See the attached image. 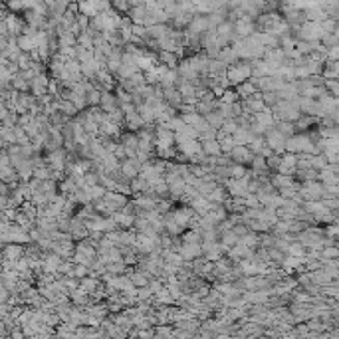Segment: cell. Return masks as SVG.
Returning <instances> with one entry per match:
<instances>
[{
    "label": "cell",
    "instance_id": "11a10c76",
    "mask_svg": "<svg viewBox=\"0 0 339 339\" xmlns=\"http://www.w3.org/2000/svg\"><path fill=\"white\" fill-rule=\"evenodd\" d=\"M295 163H298V157H295V155H292V153H284V155H282V165H284V167L295 169Z\"/></svg>",
    "mask_w": 339,
    "mask_h": 339
},
{
    "label": "cell",
    "instance_id": "d6986e66",
    "mask_svg": "<svg viewBox=\"0 0 339 339\" xmlns=\"http://www.w3.org/2000/svg\"><path fill=\"white\" fill-rule=\"evenodd\" d=\"M232 90H234V93L238 95V99H240V101H244V99H248L250 95L256 93V88H254L252 83H250V79H248V81H244V83H240V86H236V88H232Z\"/></svg>",
    "mask_w": 339,
    "mask_h": 339
},
{
    "label": "cell",
    "instance_id": "f907efd6",
    "mask_svg": "<svg viewBox=\"0 0 339 339\" xmlns=\"http://www.w3.org/2000/svg\"><path fill=\"white\" fill-rule=\"evenodd\" d=\"M322 230H324V238H335V236H337V232H339L337 224H327V226H322Z\"/></svg>",
    "mask_w": 339,
    "mask_h": 339
},
{
    "label": "cell",
    "instance_id": "83f0119b",
    "mask_svg": "<svg viewBox=\"0 0 339 339\" xmlns=\"http://www.w3.org/2000/svg\"><path fill=\"white\" fill-rule=\"evenodd\" d=\"M200 230H185L181 234V242L183 244H200Z\"/></svg>",
    "mask_w": 339,
    "mask_h": 339
},
{
    "label": "cell",
    "instance_id": "4dcf8cb0",
    "mask_svg": "<svg viewBox=\"0 0 339 339\" xmlns=\"http://www.w3.org/2000/svg\"><path fill=\"white\" fill-rule=\"evenodd\" d=\"M274 129L280 131L286 139L295 135V129H293V123H288V121H276V125H274Z\"/></svg>",
    "mask_w": 339,
    "mask_h": 339
},
{
    "label": "cell",
    "instance_id": "ba28073f",
    "mask_svg": "<svg viewBox=\"0 0 339 339\" xmlns=\"http://www.w3.org/2000/svg\"><path fill=\"white\" fill-rule=\"evenodd\" d=\"M179 256L183 258V262H193L195 258L202 256V248L200 244H183V248L179 250Z\"/></svg>",
    "mask_w": 339,
    "mask_h": 339
},
{
    "label": "cell",
    "instance_id": "d4e9b609",
    "mask_svg": "<svg viewBox=\"0 0 339 339\" xmlns=\"http://www.w3.org/2000/svg\"><path fill=\"white\" fill-rule=\"evenodd\" d=\"M204 121L208 123V127L210 129H215V131H220V127H222V123L226 121L218 111H210L208 115H204Z\"/></svg>",
    "mask_w": 339,
    "mask_h": 339
},
{
    "label": "cell",
    "instance_id": "ab89813d",
    "mask_svg": "<svg viewBox=\"0 0 339 339\" xmlns=\"http://www.w3.org/2000/svg\"><path fill=\"white\" fill-rule=\"evenodd\" d=\"M99 99H101V92H97V90H93V88L86 93L88 108H97V105H99Z\"/></svg>",
    "mask_w": 339,
    "mask_h": 339
},
{
    "label": "cell",
    "instance_id": "bcb514c9",
    "mask_svg": "<svg viewBox=\"0 0 339 339\" xmlns=\"http://www.w3.org/2000/svg\"><path fill=\"white\" fill-rule=\"evenodd\" d=\"M327 167V161L324 155H313L311 157V169L313 171H324V169Z\"/></svg>",
    "mask_w": 339,
    "mask_h": 339
},
{
    "label": "cell",
    "instance_id": "f1b7e54d",
    "mask_svg": "<svg viewBox=\"0 0 339 339\" xmlns=\"http://www.w3.org/2000/svg\"><path fill=\"white\" fill-rule=\"evenodd\" d=\"M56 40H58V50H62V48H76V36H72L70 32L56 36Z\"/></svg>",
    "mask_w": 339,
    "mask_h": 339
},
{
    "label": "cell",
    "instance_id": "277c9868",
    "mask_svg": "<svg viewBox=\"0 0 339 339\" xmlns=\"http://www.w3.org/2000/svg\"><path fill=\"white\" fill-rule=\"evenodd\" d=\"M224 190H226V195L228 197H240L244 199L248 195V181L246 179H228L224 183Z\"/></svg>",
    "mask_w": 339,
    "mask_h": 339
},
{
    "label": "cell",
    "instance_id": "cb8c5ba5",
    "mask_svg": "<svg viewBox=\"0 0 339 339\" xmlns=\"http://www.w3.org/2000/svg\"><path fill=\"white\" fill-rule=\"evenodd\" d=\"M339 76V62H325L324 70H322V77L324 79H337Z\"/></svg>",
    "mask_w": 339,
    "mask_h": 339
},
{
    "label": "cell",
    "instance_id": "6f0895ef",
    "mask_svg": "<svg viewBox=\"0 0 339 339\" xmlns=\"http://www.w3.org/2000/svg\"><path fill=\"white\" fill-rule=\"evenodd\" d=\"M76 24L79 26L81 32H86L88 26H90V18H88V16H83V14H77V16H76Z\"/></svg>",
    "mask_w": 339,
    "mask_h": 339
},
{
    "label": "cell",
    "instance_id": "f5cc1de1",
    "mask_svg": "<svg viewBox=\"0 0 339 339\" xmlns=\"http://www.w3.org/2000/svg\"><path fill=\"white\" fill-rule=\"evenodd\" d=\"M165 286H163V282L159 280V278H153V280H149V284H147V290H149L153 295L157 293V292H161Z\"/></svg>",
    "mask_w": 339,
    "mask_h": 339
},
{
    "label": "cell",
    "instance_id": "f546056e",
    "mask_svg": "<svg viewBox=\"0 0 339 339\" xmlns=\"http://www.w3.org/2000/svg\"><path fill=\"white\" fill-rule=\"evenodd\" d=\"M246 147L250 149V153H252V155H260V153H262V149L266 147V141H264V137H252V139H250V143H248Z\"/></svg>",
    "mask_w": 339,
    "mask_h": 339
},
{
    "label": "cell",
    "instance_id": "9a60e30c",
    "mask_svg": "<svg viewBox=\"0 0 339 339\" xmlns=\"http://www.w3.org/2000/svg\"><path fill=\"white\" fill-rule=\"evenodd\" d=\"M204 199H206L210 204H218V206H222V204H224V200L228 199V195H226L224 186H220V185H218V186L213 190V193H208Z\"/></svg>",
    "mask_w": 339,
    "mask_h": 339
},
{
    "label": "cell",
    "instance_id": "816d5d0a",
    "mask_svg": "<svg viewBox=\"0 0 339 339\" xmlns=\"http://www.w3.org/2000/svg\"><path fill=\"white\" fill-rule=\"evenodd\" d=\"M83 181H86L88 188H92V186L99 185V175L97 173H86V175H83Z\"/></svg>",
    "mask_w": 339,
    "mask_h": 339
},
{
    "label": "cell",
    "instance_id": "9f6ffc18",
    "mask_svg": "<svg viewBox=\"0 0 339 339\" xmlns=\"http://www.w3.org/2000/svg\"><path fill=\"white\" fill-rule=\"evenodd\" d=\"M215 165H216V167H230V165H232V159H230V155L220 153L218 157H215Z\"/></svg>",
    "mask_w": 339,
    "mask_h": 339
},
{
    "label": "cell",
    "instance_id": "f35d334b",
    "mask_svg": "<svg viewBox=\"0 0 339 339\" xmlns=\"http://www.w3.org/2000/svg\"><path fill=\"white\" fill-rule=\"evenodd\" d=\"M339 258V248L337 246H329V248H324L320 252V260H337Z\"/></svg>",
    "mask_w": 339,
    "mask_h": 339
},
{
    "label": "cell",
    "instance_id": "ac0fdd59",
    "mask_svg": "<svg viewBox=\"0 0 339 339\" xmlns=\"http://www.w3.org/2000/svg\"><path fill=\"white\" fill-rule=\"evenodd\" d=\"M123 125L127 127V131H131V133H137L141 127L145 125L143 123V119L137 115V111L135 113H131V115H125V121H123Z\"/></svg>",
    "mask_w": 339,
    "mask_h": 339
},
{
    "label": "cell",
    "instance_id": "6125c7cd",
    "mask_svg": "<svg viewBox=\"0 0 339 339\" xmlns=\"http://www.w3.org/2000/svg\"><path fill=\"white\" fill-rule=\"evenodd\" d=\"M0 149H6V145H4V141L0 139Z\"/></svg>",
    "mask_w": 339,
    "mask_h": 339
},
{
    "label": "cell",
    "instance_id": "94428289",
    "mask_svg": "<svg viewBox=\"0 0 339 339\" xmlns=\"http://www.w3.org/2000/svg\"><path fill=\"white\" fill-rule=\"evenodd\" d=\"M111 155H113V157H115V159H117L119 163H121V161H125V147H123L121 143H117V145H115V149H113V153H111Z\"/></svg>",
    "mask_w": 339,
    "mask_h": 339
},
{
    "label": "cell",
    "instance_id": "4fadbf2b",
    "mask_svg": "<svg viewBox=\"0 0 339 339\" xmlns=\"http://www.w3.org/2000/svg\"><path fill=\"white\" fill-rule=\"evenodd\" d=\"M169 30H171V26H169V24H155V26H149V28H147V38H151V40L159 42V40H163V38L169 36Z\"/></svg>",
    "mask_w": 339,
    "mask_h": 339
},
{
    "label": "cell",
    "instance_id": "e575fe53",
    "mask_svg": "<svg viewBox=\"0 0 339 339\" xmlns=\"http://www.w3.org/2000/svg\"><path fill=\"white\" fill-rule=\"evenodd\" d=\"M240 244H244L250 250H256L258 248V234H256V232H248L246 236L240 238Z\"/></svg>",
    "mask_w": 339,
    "mask_h": 339
},
{
    "label": "cell",
    "instance_id": "7bdbcfd3",
    "mask_svg": "<svg viewBox=\"0 0 339 339\" xmlns=\"http://www.w3.org/2000/svg\"><path fill=\"white\" fill-rule=\"evenodd\" d=\"M280 165H282V155H272V157L266 159V167H268L270 173H276Z\"/></svg>",
    "mask_w": 339,
    "mask_h": 339
},
{
    "label": "cell",
    "instance_id": "60d3db41",
    "mask_svg": "<svg viewBox=\"0 0 339 339\" xmlns=\"http://www.w3.org/2000/svg\"><path fill=\"white\" fill-rule=\"evenodd\" d=\"M324 90H325L331 97L337 99V95H339V83H337V79H325V81H324Z\"/></svg>",
    "mask_w": 339,
    "mask_h": 339
},
{
    "label": "cell",
    "instance_id": "44dd1931",
    "mask_svg": "<svg viewBox=\"0 0 339 339\" xmlns=\"http://www.w3.org/2000/svg\"><path fill=\"white\" fill-rule=\"evenodd\" d=\"M200 151H202L206 157H218V155H220V147H218V141H216V139L202 141V143H200Z\"/></svg>",
    "mask_w": 339,
    "mask_h": 339
},
{
    "label": "cell",
    "instance_id": "484cf974",
    "mask_svg": "<svg viewBox=\"0 0 339 339\" xmlns=\"http://www.w3.org/2000/svg\"><path fill=\"white\" fill-rule=\"evenodd\" d=\"M99 284H101V282H99V280H95V278H83V280H79V286H77V288H79L83 293L92 295V293H93V292L99 288Z\"/></svg>",
    "mask_w": 339,
    "mask_h": 339
},
{
    "label": "cell",
    "instance_id": "7dc6e473",
    "mask_svg": "<svg viewBox=\"0 0 339 339\" xmlns=\"http://www.w3.org/2000/svg\"><path fill=\"white\" fill-rule=\"evenodd\" d=\"M218 101H222V103H226V105H232V103H236V101H240L238 99V95L234 93V90H224V93H222V97L218 99Z\"/></svg>",
    "mask_w": 339,
    "mask_h": 339
},
{
    "label": "cell",
    "instance_id": "7402d4cb",
    "mask_svg": "<svg viewBox=\"0 0 339 339\" xmlns=\"http://www.w3.org/2000/svg\"><path fill=\"white\" fill-rule=\"evenodd\" d=\"M252 121H256L258 125H262L266 131L268 129H274V125H276V121H274V117H272L270 111H262L258 115H252Z\"/></svg>",
    "mask_w": 339,
    "mask_h": 339
},
{
    "label": "cell",
    "instance_id": "1f68e13d",
    "mask_svg": "<svg viewBox=\"0 0 339 339\" xmlns=\"http://www.w3.org/2000/svg\"><path fill=\"white\" fill-rule=\"evenodd\" d=\"M77 10H79V14L88 16L90 20H92L93 16H97V10H95V2H79V4H77Z\"/></svg>",
    "mask_w": 339,
    "mask_h": 339
},
{
    "label": "cell",
    "instance_id": "74e56055",
    "mask_svg": "<svg viewBox=\"0 0 339 339\" xmlns=\"http://www.w3.org/2000/svg\"><path fill=\"white\" fill-rule=\"evenodd\" d=\"M320 44L324 48H333V46H339V34H324Z\"/></svg>",
    "mask_w": 339,
    "mask_h": 339
},
{
    "label": "cell",
    "instance_id": "8992f818",
    "mask_svg": "<svg viewBox=\"0 0 339 339\" xmlns=\"http://www.w3.org/2000/svg\"><path fill=\"white\" fill-rule=\"evenodd\" d=\"M119 173H121L123 177H127L129 181H133V179L139 177V173H141V165H139L135 159H125V161L119 163Z\"/></svg>",
    "mask_w": 339,
    "mask_h": 339
},
{
    "label": "cell",
    "instance_id": "b9f144b4",
    "mask_svg": "<svg viewBox=\"0 0 339 339\" xmlns=\"http://www.w3.org/2000/svg\"><path fill=\"white\" fill-rule=\"evenodd\" d=\"M238 129V125H236V121L234 119H226L224 123H222V127H220V133L222 135H234V131Z\"/></svg>",
    "mask_w": 339,
    "mask_h": 339
},
{
    "label": "cell",
    "instance_id": "7a4b0ae2",
    "mask_svg": "<svg viewBox=\"0 0 339 339\" xmlns=\"http://www.w3.org/2000/svg\"><path fill=\"white\" fill-rule=\"evenodd\" d=\"M252 77V68H250V62H238L234 63V66L226 68V79L230 83V88H236L240 86V83L248 81Z\"/></svg>",
    "mask_w": 339,
    "mask_h": 339
},
{
    "label": "cell",
    "instance_id": "7c38bea8",
    "mask_svg": "<svg viewBox=\"0 0 339 339\" xmlns=\"http://www.w3.org/2000/svg\"><path fill=\"white\" fill-rule=\"evenodd\" d=\"M157 63L159 66H165L167 70H177L179 66V58L171 52H157Z\"/></svg>",
    "mask_w": 339,
    "mask_h": 339
},
{
    "label": "cell",
    "instance_id": "836d02e7",
    "mask_svg": "<svg viewBox=\"0 0 339 339\" xmlns=\"http://www.w3.org/2000/svg\"><path fill=\"white\" fill-rule=\"evenodd\" d=\"M288 256H293V258H304L306 256V248L300 244V242H292L290 246H288Z\"/></svg>",
    "mask_w": 339,
    "mask_h": 339
},
{
    "label": "cell",
    "instance_id": "e0dca14e",
    "mask_svg": "<svg viewBox=\"0 0 339 339\" xmlns=\"http://www.w3.org/2000/svg\"><path fill=\"white\" fill-rule=\"evenodd\" d=\"M216 60H220L226 68H230V66H234V63H238L240 60H238V56L232 52V48L230 46H226V48H222L220 50V54H218V58Z\"/></svg>",
    "mask_w": 339,
    "mask_h": 339
},
{
    "label": "cell",
    "instance_id": "680465c9",
    "mask_svg": "<svg viewBox=\"0 0 339 339\" xmlns=\"http://www.w3.org/2000/svg\"><path fill=\"white\" fill-rule=\"evenodd\" d=\"M337 60H339V46L327 48V54H325V62H337Z\"/></svg>",
    "mask_w": 339,
    "mask_h": 339
},
{
    "label": "cell",
    "instance_id": "c3c4849f",
    "mask_svg": "<svg viewBox=\"0 0 339 339\" xmlns=\"http://www.w3.org/2000/svg\"><path fill=\"white\" fill-rule=\"evenodd\" d=\"M88 274H90V268H88V266L76 264V266H74V274H72V276H74L76 280H83V278H88Z\"/></svg>",
    "mask_w": 339,
    "mask_h": 339
},
{
    "label": "cell",
    "instance_id": "3957f363",
    "mask_svg": "<svg viewBox=\"0 0 339 339\" xmlns=\"http://www.w3.org/2000/svg\"><path fill=\"white\" fill-rule=\"evenodd\" d=\"M264 141H266V147L274 155H284L286 153V137L280 131L268 129L266 135H264Z\"/></svg>",
    "mask_w": 339,
    "mask_h": 339
},
{
    "label": "cell",
    "instance_id": "8d00e7d4",
    "mask_svg": "<svg viewBox=\"0 0 339 339\" xmlns=\"http://www.w3.org/2000/svg\"><path fill=\"white\" fill-rule=\"evenodd\" d=\"M173 331H175L173 325H157L155 327V335L159 339H173Z\"/></svg>",
    "mask_w": 339,
    "mask_h": 339
},
{
    "label": "cell",
    "instance_id": "5bb4252c",
    "mask_svg": "<svg viewBox=\"0 0 339 339\" xmlns=\"http://www.w3.org/2000/svg\"><path fill=\"white\" fill-rule=\"evenodd\" d=\"M175 149H177V153H181L185 157H190V155H195V153L200 151V143L199 141H186V143L175 145Z\"/></svg>",
    "mask_w": 339,
    "mask_h": 339
},
{
    "label": "cell",
    "instance_id": "ffe728a7",
    "mask_svg": "<svg viewBox=\"0 0 339 339\" xmlns=\"http://www.w3.org/2000/svg\"><path fill=\"white\" fill-rule=\"evenodd\" d=\"M186 141H197V133L193 127H183L181 131L175 133V145H181V143H186Z\"/></svg>",
    "mask_w": 339,
    "mask_h": 339
},
{
    "label": "cell",
    "instance_id": "8fae6325",
    "mask_svg": "<svg viewBox=\"0 0 339 339\" xmlns=\"http://www.w3.org/2000/svg\"><path fill=\"white\" fill-rule=\"evenodd\" d=\"M256 28H254V22H244V20H234V36L236 38H250Z\"/></svg>",
    "mask_w": 339,
    "mask_h": 339
},
{
    "label": "cell",
    "instance_id": "9c48e42d",
    "mask_svg": "<svg viewBox=\"0 0 339 339\" xmlns=\"http://www.w3.org/2000/svg\"><path fill=\"white\" fill-rule=\"evenodd\" d=\"M97 108L105 113V115H109V113H113L117 108H119V103H117V97L113 95V93H101V99H99V105Z\"/></svg>",
    "mask_w": 339,
    "mask_h": 339
},
{
    "label": "cell",
    "instance_id": "6da1fadb",
    "mask_svg": "<svg viewBox=\"0 0 339 339\" xmlns=\"http://www.w3.org/2000/svg\"><path fill=\"white\" fill-rule=\"evenodd\" d=\"M286 153H292V155H300V153L315 155V147L309 141L308 133H295V135L286 139Z\"/></svg>",
    "mask_w": 339,
    "mask_h": 339
},
{
    "label": "cell",
    "instance_id": "603a6c76",
    "mask_svg": "<svg viewBox=\"0 0 339 339\" xmlns=\"http://www.w3.org/2000/svg\"><path fill=\"white\" fill-rule=\"evenodd\" d=\"M216 141H218V147H220V153H224V155H230V151L236 147L230 135H222L220 131L216 133Z\"/></svg>",
    "mask_w": 339,
    "mask_h": 339
},
{
    "label": "cell",
    "instance_id": "91938a15",
    "mask_svg": "<svg viewBox=\"0 0 339 339\" xmlns=\"http://www.w3.org/2000/svg\"><path fill=\"white\" fill-rule=\"evenodd\" d=\"M232 232H234V234L238 236V238H242V236H246L248 234V226L246 224H234V226H232Z\"/></svg>",
    "mask_w": 339,
    "mask_h": 339
},
{
    "label": "cell",
    "instance_id": "4316f807",
    "mask_svg": "<svg viewBox=\"0 0 339 339\" xmlns=\"http://www.w3.org/2000/svg\"><path fill=\"white\" fill-rule=\"evenodd\" d=\"M254 135L248 131V129H238L234 131V135H232V141H234V145H242V147H246L248 143H250V139H252Z\"/></svg>",
    "mask_w": 339,
    "mask_h": 339
},
{
    "label": "cell",
    "instance_id": "52a82bcc",
    "mask_svg": "<svg viewBox=\"0 0 339 339\" xmlns=\"http://www.w3.org/2000/svg\"><path fill=\"white\" fill-rule=\"evenodd\" d=\"M2 256H4L6 262L14 264V262H18V260L24 258V246H20V244H4Z\"/></svg>",
    "mask_w": 339,
    "mask_h": 339
},
{
    "label": "cell",
    "instance_id": "30bf717a",
    "mask_svg": "<svg viewBox=\"0 0 339 339\" xmlns=\"http://www.w3.org/2000/svg\"><path fill=\"white\" fill-rule=\"evenodd\" d=\"M317 123H320V119H317V117L302 115L298 121L293 123V129H295V133H306V131L313 129V127H317Z\"/></svg>",
    "mask_w": 339,
    "mask_h": 339
},
{
    "label": "cell",
    "instance_id": "d590c367",
    "mask_svg": "<svg viewBox=\"0 0 339 339\" xmlns=\"http://www.w3.org/2000/svg\"><path fill=\"white\" fill-rule=\"evenodd\" d=\"M111 8L119 14V16H127L131 10V4L129 2H125V0H115V2H111Z\"/></svg>",
    "mask_w": 339,
    "mask_h": 339
},
{
    "label": "cell",
    "instance_id": "db71d44e",
    "mask_svg": "<svg viewBox=\"0 0 339 339\" xmlns=\"http://www.w3.org/2000/svg\"><path fill=\"white\" fill-rule=\"evenodd\" d=\"M151 300H153V293L147 288H139L137 290V302H151Z\"/></svg>",
    "mask_w": 339,
    "mask_h": 339
},
{
    "label": "cell",
    "instance_id": "ee69618b",
    "mask_svg": "<svg viewBox=\"0 0 339 339\" xmlns=\"http://www.w3.org/2000/svg\"><path fill=\"white\" fill-rule=\"evenodd\" d=\"M304 324H306L308 331H315V333L324 331V324H322L320 317H311V320H308V322H304Z\"/></svg>",
    "mask_w": 339,
    "mask_h": 339
},
{
    "label": "cell",
    "instance_id": "d6a6232c",
    "mask_svg": "<svg viewBox=\"0 0 339 339\" xmlns=\"http://www.w3.org/2000/svg\"><path fill=\"white\" fill-rule=\"evenodd\" d=\"M246 171H248L246 167L236 165V163H232V165L228 167V175H230V179H244V177H246Z\"/></svg>",
    "mask_w": 339,
    "mask_h": 339
},
{
    "label": "cell",
    "instance_id": "f6af8a7d",
    "mask_svg": "<svg viewBox=\"0 0 339 339\" xmlns=\"http://www.w3.org/2000/svg\"><path fill=\"white\" fill-rule=\"evenodd\" d=\"M278 101H280V99H278V95L274 93V92H266V93H262V103L266 105L268 109H272V108H274V105H276Z\"/></svg>",
    "mask_w": 339,
    "mask_h": 339
},
{
    "label": "cell",
    "instance_id": "2e32d148",
    "mask_svg": "<svg viewBox=\"0 0 339 339\" xmlns=\"http://www.w3.org/2000/svg\"><path fill=\"white\" fill-rule=\"evenodd\" d=\"M208 77H222L226 76V66L220 62V60H210L208 62V72H206Z\"/></svg>",
    "mask_w": 339,
    "mask_h": 339
},
{
    "label": "cell",
    "instance_id": "681fc988",
    "mask_svg": "<svg viewBox=\"0 0 339 339\" xmlns=\"http://www.w3.org/2000/svg\"><path fill=\"white\" fill-rule=\"evenodd\" d=\"M244 206L246 208H260L262 204L258 202V197L256 195H246L244 197Z\"/></svg>",
    "mask_w": 339,
    "mask_h": 339
},
{
    "label": "cell",
    "instance_id": "5b68a950",
    "mask_svg": "<svg viewBox=\"0 0 339 339\" xmlns=\"http://www.w3.org/2000/svg\"><path fill=\"white\" fill-rule=\"evenodd\" d=\"M230 159H232V163H236V165H242V167H250V163H252V159H254V155L250 153V149L248 147H242V145H236L234 149L230 151Z\"/></svg>",
    "mask_w": 339,
    "mask_h": 339
}]
</instances>
